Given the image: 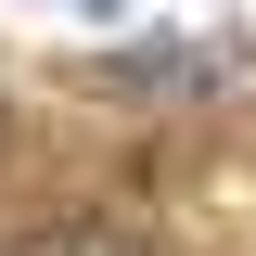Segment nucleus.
<instances>
[{
  "label": "nucleus",
  "mask_w": 256,
  "mask_h": 256,
  "mask_svg": "<svg viewBox=\"0 0 256 256\" xmlns=\"http://www.w3.org/2000/svg\"><path fill=\"white\" fill-rule=\"evenodd\" d=\"M244 64L230 52H205V38H116L102 52V90H166V102H205V90H230Z\"/></svg>",
  "instance_id": "obj_1"
},
{
  "label": "nucleus",
  "mask_w": 256,
  "mask_h": 256,
  "mask_svg": "<svg viewBox=\"0 0 256 256\" xmlns=\"http://www.w3.org/2000/svg\"><path fill=\"white\" fill-rule=\"evenodd\" d=\"M13 256H141V244L102 230V218H64V230H38V244H13Z\"/></svg>",
  "instance_id": "obj_2"
},
{
  "label": "nucleus",
  "mask_w": 256,
  "mask_h": 256,
  "mask_svg": "<svg viewBox=\"0 0 256 256\" xmlns=\"http://www.w3.org/2000/svg\"><path fill=\"white\" fill-rule=\"evenodd\" d=\"M0 141H13V116H0Z\"/></svg>",
  "instance_id": "obj_3"
}]
</instances>
